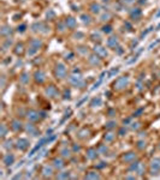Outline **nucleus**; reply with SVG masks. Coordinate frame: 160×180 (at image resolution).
Segmentation results:
<instances>
[{
  "label": "nucleus",
  "mask_w": 160,
  "mask_h": 180,
  "mask_svg": "<svg viewBox=\"0 0 160 180\" xmlns=\"http://www.w3.org/2000/svg\"><path fill=\"white\" fill-rule=\"evenodd\" d=\"M152 169L154 172H158L160 170V158H154L152 161Z\"/></svg>",
  "instance_id": "nucleus-1"
},
{
  "label": "nucleus",
  "mask_w": 160,
  "mask_h": 180,
  "mask_svg": "<svg viewBox=\"0 0 160 180\" xmlns=\"http://www.w3.org/2000/svg\"><path fill=\"white\" fill-rule=\"evenodd\" d=\"M13 160H15V157H13L12 155L7 154V155L4 157V163H5V164H12V163H13Z\"/></svg>",
  "instance_id": "nucleus-2"
},
{
  "label": "nucleus",
  "mask_w": 160,
  "mask_h": 180,
  "mask_svg": "<svg viewBox=\"0 0 160 180\" xmlns=\"http://www.w3.org/2000/svg\"><path fill=\"white\" fill-rule=\"evenodd\" d=\"M28 145H29V143H28L27 139H19V141H18V148H21V149H27Z\"/></svg>",
  "instance_id": "nucleus-3"
},
{
  "label": "nucleus",
  "mask_w": 160,
  "mask_h": 180,
  "mask_svg": "<svg viewBox=\"0 0 160 180\" xmlns=\"http://www.w3.org/2000/svg\"><path fill=\"white\" fill-rule=\"evenodd\" d=\"M28 118L30 119V120H33V121H35V120H37L39 119V115H37V113L36 112H29L28 113Z\"/></svg>",
  "instance_id": "nucleus-4"
},
{
  "label": "nucleus",
  "mask_w": 160,
  "mask_h": 180,
  "mask_svg": "<svg viewBox=\"0 0 160 180\" xmlns=\"http://www.w3.org/2000/svg\"><path fill=\"white\" fill-rule=\"evenodd\" d=\"M54 166H55V167H58V168H61L64 164H63L61 160H58V158H55V160H54Z\"/></svg>",
  "instance_id": "nucleus-5"
},
{
  "label": "nucleus",
  "mask_w": 160,
  "mask_h": 180,
  "mask_svg": "<svg viewBox=\"0 0 160 180\" xmlns=\"http://www.w3.org/2000/svg\"><path fill=\"white\" fill-rule=\"evenodd\" d=\"M86 178H88V179H89V178H93V179H96V178H99V174H96L95 172H90V173H89V174H88V175H87Z\"/></svg>",
  "instance_id": "nucleus-6"
},
{
  "label": "nucleus",
  "mask_w": 160,
  "mask_h": 180,
  "mask_svg": "<svg viewBox=\"0 0 160 180\" xmlns=\"http://www.w3.org/2000/svg\"><path fill=\"white\" fill-rule=\"evenodd\" d=\"M43 173H45V175H51L52 174V168L51 167H45Z\"/></svg>",
  "instance_id": "nucleus-7"
},
{
  "label": "nucleus",
  "mask_w": 160,
  "mask_h": 180,
  "mask_svg": "<svg viewBox=\"0 0 160 180\" xmlns=\"http://www.w3.org/2000/svg\"><path fill=\"white\" fill-rule=\"evenodd\" d=\"M12 127H13L15 130L21 129V123H18V121H13V123H12Z\"/></svg>",
  "instance_id": "nucleus-8"
},
{
  "label": "nucleus",
  "mask_w": 160,
  "mask_h": 180,
  "mask_svg": "<svg viewBox=\"0 0 160 180\" xmlns=\"http://www.w3.org/2000/svg\"><path fill=\"white\" fill-rule=\"evenodd\" d=\"M134 157H135V155H134V154H132V152H130V155H128V156H126V157H125V156H124V160H126V161H129V160H130V158H134Z\"/></svg>",
  "instance_id": "nucleus-9"
},
{
  "label": "nucleus",
  "mask_w": 160,
  "mask_h": 180,
  "mask_svg": "<svg viewBox=\"0 0 160 180\" xmlns=\"http://www.w3.org/2000/svg\"><path fill=\"white\" fill-rule=\"evenodd\" d=\"M95 152H96L95 150H89V157H90V158H94L96 155H93V154H95Z\"/></svg>",
  "instance_id": "nucleus-10"
},
{
  "label": "nucleus",
  "mask_w": 160,
  "mask_h": 180,
  "mask_svg": "<svg viewBox=\"0 0 160 180\" xmlns=\"http://www.w3.org/2000/svg\"><path fill=\"white\" fill-rule=\"evenodd\" d=\"M63 156H70V154H69V150L64 149V150H63Z\"/></svg>",
  "instance_id": "nucleus-11"
},
{
  "label": "nucleus",
  "mask_w": 160,
  "mask_h": 180,
  "mask_svg": "<svg viewBox=\"0 0 160 180\" xmlns=\"http://www.w3.org/2000/svg\"><path fill=\"white\" fill-rule=\"evenodd\" d=\"M113 125H114V123H108V124H107V127L111 129V127H113Z\"/></svg>",
  "instance_id": "nucleus-12"
},
{
  "label": "nucleus",
  "mask_w": 160,
  "mask_h": 180,
  "mask_svg": "<svg viewBox=\"0 0 160 180\" xmlns=\"http://www.w3.org/2000/svg\"><path fill=\"white\" fill-rule=\"evenodd\" d=\"M5 132H6V130H5V126H3V136H5Z\"/></svg>",
  "instance_id": "nucleus-13"
}]
</instances>
